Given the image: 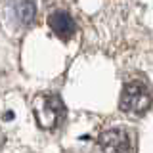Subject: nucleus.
Here are the masks:
<instances>
[{
  "label": "nucleus",
  "instance_id": "20e7f679",
  "mask_svg": "<svg viewBox=\"0 0 153 153\" xmlns=\"http://www.w3.org/2000/svg\"><path fill=\"white\" fill-rule=\"evenodd\" d=\"M48 25H50V29L61 38V40H69V38L75 35V31H76V25H75L73 17H71L67 12H54V13H50V17H48Z\"/></svg>",
  "mask_w": 153,
  "mask_h": 153
},
{
  "label": "nucleus",
  "instance_id": "7ed1b4c3",
  "mask_svg": "<svg viewBox=\"0 0 153 153\" xmlns=\"http://www.w3.org/2000/svg\"><path fill=\"white\" fill-rule=\"evenodd\" d=\"M102 153H134L132 142L123 128H109L100 136Z\"/></svg>",
  "mask_w": 153,
  "mask_h": 153
},
{
  "label": "nucleus",
  "instance_id": "f03ea898",
  "mask_svg": "<svg viewBox=\"0 0 153 153\" xmlns=\"http://www.w3.org/2000/svg\"><path fill=\"white\" fill-rule=\"evenodd\" d=\"M151 103H153L151 90L140 80H132L124 86L121 94V102H119L121 111H124L130 117H140V115L147 113Z\"/></svg>",
  "mask_w": 153,
  "mask_h": 153
},
{
  "label": "nucleus",
  "instance_id": "f257e3e1",
  "mask_svg": "<svg viewBox=\"0 0 153 153\" xmlns=\"http://www.w3.org/2000/svg\"><path fill=\"white\" fill-rule=\"evenodd\" d=\"M33 113L38 123V126L44 130H52L63 121L65 117V105L59 96L56 94H42L35 98L33 102Z\"/></svg>",
  "mask_w": 153,
  "mask_h": 153
},
{
  "label": "nucleus",
  "instance_id": "39448f33",
  "mask_svg": "<svg viewBox=\"0 0 153 153\" xmlns=\"http://www.w3.org/2000/svg\"><path fill=\"white\" fill-rule=\"evenodd\" d=\"M17 16H19V19H21L25 25H29V23L35 19V16H36L35 4L29 2V0H23V2L19 4V8H17Z\"/></svg>",
  "mask_w": 153,
  "mask_h": 153
}]
</instances>
